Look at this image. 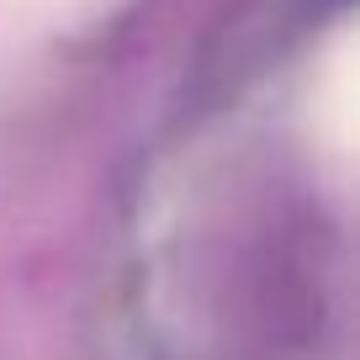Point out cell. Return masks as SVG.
Wrapping results in <instances>:
<instances>
[{
    "label": "cell",
    "mask_w": 360,
    "mask_h": 360,
    "mask_svg": "<svg viewBox=\"0 0 360 360\" xmlns=\"http://www.w3.org/2000/svg\"><path fill=\"white\" fill-rule=\"evenodd\" d=\"M334 133L339 148H349L355 138V48H339V69H334Z\"/></svg>",
    "instance_id": "6da1fadb"
}]
</instances>
